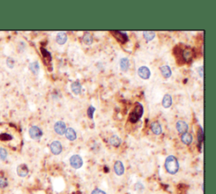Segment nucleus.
<instances>
[{
    "mask_svg": "<svg viewBox=\"0 0 216 194\" xmlns=\"http://www.w3.org/2000/svg\"><path fill=\"white\" fill-rule=\"evenodd\" d=\"M165 170H167L168 173H170L172 175L176 174L179 170L178 160L173 155L168 156L165 161Z\"/></svg>",
    "mask_w": 216,
    "mask_h": 194,
    "instance_id": "nucleus-1",
    "label": "nucleus"
},
{
    "mask_svg": "<svg viewBox=\"0 0 216 194\" xmlns=\"http://www.w3.org/2000/svg\"><path fill=\"white\" fill-rule=\"evenodd\" d=\"M143 112H144L143 106L139 103H137L134 108V111L130 114V121L133 123H136L143 115Z\"/></svg>",
    "mask_w": 216,
    "mask_h": 194,
    "instance_id": "nucleus-2",
    "label": "nucleus"
},
{
    "mask_svg": "<svg viewBox=\"0 0 216 194\" xmlns=\"http://www.w3.org/2000/svg\"><path fill=\"white\" fill-rule=\"evenodd\" d=\"M42 134H43L42 130L39 127H37V126H32L29 129V135H30V137L32 139H35V140L41 139L42 136Z\"/></svg>",
    "mask_w": 216,
    "mask_h": 194,
    "instance_id": "nucleus-3",
    "label": "nucleus"
},
{
    "mask_svg": "<svg viewBox=\"0 0 216 194\" xmlns=\"http://www.w3.org/2000/svg\"><path fill=\"white\" fill-rule=\"evenodd\" d=\"M69 163L74 169H79L83 166V159L78 155H74L69 159Z\"/></svg>",
    "mask_w": 216,
    "mask_h": 194,
    "instance_id": "nucleus-4",
    "label": "nucleus"
},
{
    "mask_svg": "<svg viewBox=\"0 0 216 194\" xmlns=\"http://www.w3.org/2000/svg\"><path fill=\"white\" fill-rule=\"evenodd\" d=\"M138 76L141 79H143V80H149V77H150L151 73H150V70H149V69L148 67H146V66H142V67H140L138 69Z\"/></svg>",
    "mask_w": 216,
    "mask_h": 194,
    "instance_id": "nucleus-5",
    "label": "nucleus"
},
{
    "mask_svg": "<svg viewBox=\"0 0 216 194\" xmlns=\"http://www.w3.org/2000/svg\"><path fill=\"white\" fill-rule=\"evenodd\" d=\"M50 150L53 155H58L59 154H61V152L63 150L62 143L59 141H53L50 145Z\"/></svg>",
    "mask_w": 216,
    "mask_h": 194,
    "instance_id": "nucleus-6",
    "label": "nucleus"
},
{
    "mask_svg": "<svg viewBox=\"0 0 216 194\" xmlns=\"http://www.w3.org/2000/svg\"><path fill=\"white\" fill-rule=\"evenodd\" d=\"M54 131L57 132L58 134H59V135L64 134L65 131H66V125L62 121L57 122L56 123L54 124Z\"/></svg>",
    "mask_w": 216,
    "mask_h": 194,
    "instance_id": "nucleus-7",
    "label": "nucleus"
},
{
    "mask_svg": "<svg viewBox=\"0 0 216 194\" xmlns=\"http://www.w3.org/2000/svg\"><path fill=\"white\" fill-rule=\"evenodd\" d=\"M16 172H17L19 177H26L29 173V169L26 164H21V165L18 166L17 169H16Z\"/></svg>",
    "mask_w": 216,
    "mask_h": 194,
    "instance_id": "nucleus-8",
    "label": "nucleus"
},
{
    "mask_svg": "<svg viewBox=\"0 0 216 194\" xmlns=\"http://www.w3.org/2000/svg\"><path fill=\"white\" fill-rule=\"evenodd\" d=\"M176 127L180 133H185L188 130V125L184 121H178L176 124Z\"/></svg>",
    "mask_w": 216,
    "mask_h": 194,
    "instance_id": "nucleus-9",
    "label": "nucleus"
},
{
    "mask_svg": "<svg viewBox=\"0 0 216 194\" xmlns=\"http://www.w3.org/2000/svg\"><path fill=\"white\" fill-rule=\"evenodd\" d=\"M114 171L117 176H122L124 173V166L122 164V162L120 160H117L115 162L114 165Z\"/></svg>",
    "mask_w": 216,
    "mask_h": 194,
    "instance_id": "nucleus-10",
    "label": "nucleus"
},
{
    "mask_svg": "<svg viewBox=\"0 0 216 194\" xmlns=\"http://www.w3.org/2000/svg\"><path fill=\"white\" fill-rule=\"evenodd\" d=\"M65 136L66 138L70 140V141H74L77 139V133L75 132V130L72 127H68L66 128V131H65Z\"/></svg>",
    "mask_w": 216,
    "mask_h": 194,
    "instance_id": "nucleus-11",
    "label": "nucleus"
},
{
    "mask_svg": "<svg viewBox=\"0 0 216 194\" xmlns=\"http://www.w3.org/2000/svg\"><path fill=\"white\" fill-rule=\"evenodd\" d=\"M160 72H161V74L163 75V77H165V79H168L172 76V71L171 69V68L167 65H164V66H161L160 68Z\"/></svg>",
    "mask_w": 216,
    "mask_h": 194,
    "instance_id": "nucleus-12",
    "label": "nucleus"
},
{
    "mask_svg": "<svg viewBox=\"0 0 216 194\" xmlns=\"http://www.w3.org/2000/svg\"><path fill=\"white\" fill-rule=\"evenodd\" d=\"M67 40H68V36H67V34L65 32H59V33H58L57 37H56V42L58 44H65L66 42H67Z\"/></svg>",
    "mask_w": 216,
    "mask_h": 194,
    "instance_id": "nucleus-13",
    "label": "nucleus"
},
{
    "mask_svg": "<svg viewBox=\"0 0 216 194\" xmlns=\"http://www.w3.org/2000/svg\"><path fill=\"white\" fill-rule=\"evenodd\" d=\"M71 89L73 93H74L75 95H79L82 90V86L78 81H75L71 84Z\"/></svg>",
    "mask_w": 216,
    "mask_h": 194,
    "instance_id": "nucleus-14",
    "label": "nucleus"
},
{
    "mask_svg": "<svg viewBox=\"0 0 216 194\" xmlns=\"http://www.w3.org/2000/svg\"><path fill=\"white\" fill-rule=\"evenodd\" d=\"M172 105V98L170 95H165L162 100V106L165 108H169Z\"/></svg>",
    "mask_w": 216,
    "mask_h": 194,
    "instance_id": "nucleus-15",
    "label": "nucleus"
},
{
    "mask_svg": "<svg viewBox=\"0 0 216 194\" xmlns=\"http://www.w3.org/2000/svg\"><path fill=\"white\" fill-rule=\"evenodd\" d=\"M181 139H182L183 143L188 145V144H190L192 142V134L189 133V132H185V133H182Z\"/></svg>",
    "mask_w": 216,
    "mask_h": 194,
    "instance_id": "nucleus-16",
    "label": "nucleus"
},
{
    "mask_svg": "<svg viewBox=\"0 0 216 194\" xmlns=\"http://www.w3.org/2000/svg\"><path fill=\"white\" fill-rule=\"evenodd\" d=\"M151 130L156 135H160L162 132V127L160 126V124L157 122H154L151 124Z\"/></svg>",
    "mask_w": 216,
    "mask_h": 194,
    "instance_id": "nucleus-17",
    "label": "nucleus"
},
{
    "mask_svg": "<svg viewBox=\"0 0 216 194\" xmlns=\"http://www.w3.org/2000/svg\"><path fill=\"white\" fill-rule=\"evenodd\" d=\"M120 68L122 71H127L129 68V60L127 58H122L120 60Z\"/></svg>",
    "mask_w": 216,
    "mask_h": 194,
    "instance_id": "nucleus-18",
    "label": "nucleus"
},
{
    "mask_svg": "<svg viewBox=\"0 0 216 194\" xmlns=\"http://www.w3.org/2000/svg\"><path fill=\"white\" fill-rule=\"evenodd\" d=\"M30 68V70L32 72V73H34L35 75H37L39 73V71H40V65L38 62H31L29 66Z\"/></svg>",
    "mask_w": 216,
    "mask_h": 194,
    "instance_id": "nucleus-19",
    "label": "nucleus"
},
{
    "mask_svg": "<svg viewBox=\"0 0 216 194\" xmlns=\"http://www.w3.org/2000/svg\"><path fill=\"white\" fill-rule=\"evenodd\" d=\"M109 142H110V143H111L113 146L118 147V146L121 144L122 140H121V139H120L118 136H117V135H113V136H112V137L110 138Z\"/></svg>",
    "mask_w": 216,
    "mask_h": 194,
    "instance_id": "nucleus-20",
    "label": "nucleus"
},
{
    "mask_svg": "<svg viewBox=\"0 0 216 194\" xmlns=\"http://www.w3.org/2000/svg\"><path fill=\"white\" fill-rule=\"evenodd\" d=\"M83 42L85 44L91 45L93 43V35L89 32L85 33V35H83Z\"/></svg>",
    "mask_w": 216,
    "mask_h": 194,
    "instance_id": "nucleus-21",
    "label": "nucleus"
},
{
    "mask_svg": "<svg viewBox=\"0 0 216 194\" xmlns=\"http://www.w3.org/2000/svg\"><path fill=\"white\" fill-rule=\"evenodd\" d=\"M143 35H144V39L146 41H148V42L152 41L156 37V33L154 31H144L143 32Z\"/></svg>",
    "mask_w": 216,
    "mask_h": 194,
    "instance_id": "nucleus-22",
    "label": "nucleus"
},
{
    "mask_svg": "<svg viewBox=\"0 0 216 194\" xmlns=\"http://www.w3.org/2000/svg\"><path fill=\"white\" fill-rule=\"evenodd\" d=\"M95 112V107L93 106H90L87 109V116L90 118V119H93V116Z\"/></svg>",
    "mask_w": 216,
    "mask_h": 194,
    "instance_id": "nucleus-23",
    "label": "nucleus"
},
{
    "mask_svg": "<svg viewBox=\"0 0 216 194\" xmlns=\"http://www.w3.org/2000/svg\"><path fill=\"white\" fill-rule=\"evenodd\" d=\"M8 156V152L4 148L0 147V159L1 160H5Z\"/></svg>",
    "mask_w": 216,
    "mask_h": 194,
    "instance_id": "nucleus-24",
    "label": "nucleus"
},
{
    "mask_svg": "<svg viewBox=\"0 0 216 194\" xmlns=\"http://www.w3.org/2000/svg\"><path fill=\"white\" fill-rule=\"evenodd\" d=\"M8 186V181L6 178L3 177H0V187L1 188H4Z\"/></svg>",
    "mask_w": 216,
    "mask_h": 194,
    "instance_id": "nucleus-25",
    "label": "nucleus"
},
{
    "mask_svg": "<svg viewBox=\"0 0 216 194\" xmlns=\"http://www.w3.org/2000/svg\"><path fill=\"white\" fill-rule=\"evenodd\" d=\"M7 66L9 67V69H13L14 68V66H15V60L12 58H7Z\"/></svg>",
    "mask_w": 216,
    "mask_h": 194,
    "instance_id": "nucleus-26",
    "label": "nucleus"
},
{
    "mask_svg": "<svg viewBox=\"0 0 216 194\" xmlns=\"http://www.w3.org/2000/svg\"><path fill=\"white\" fill-rule=\"evenodd\" d=\"M135 188H136V190H138V191H142L143 189H144V186L142 183H140V182H138L136 185H135Z\"/></svg>",
    "mask_w": 216,
    "mask_h": 194,
    "instance_id": "nucleus-27",
    "label": "nucleus"
},
{
    "mask_svg": "<svg viewBox=\"0 0 216 194\" xmlns=\"http://www.w3.org/2000/svg\"><path fill=\"white\" fill-rule=\"evenodd\" d=\"M91 194H106V193L102 191V190H101V189H95L93 192H92V193Z\"/></svg>",
    "mask_w": 216,
    "mask_h": 194,
    "instance_id": "nucleus-28",
    "label": "nucleus"
},
{
    "mask_svg": "<svg viewBox=\"0 0 216 194\" xmlns=\"http://www.w3.org/2000/svg\"><path fill=\"white\" fill-rule=\"evenodd\" d=\"M199 74H200V76H201V77H203V68H202V67H200V68H199Z\"/></svg>",
    "mask_w": 216,
    "mask_h": 194,
    "instance_id": "nucleus-29",
    "label": "nucleus"
}]
</instances>
